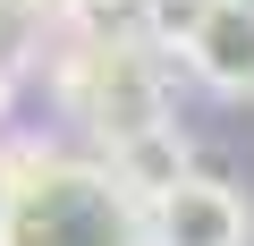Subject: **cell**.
<instances>
[{"instance_id":"1","label":"cell","mask_w":254,"mask_h":246,"mask_svg":"<svg viewBox=\"0 0 254 246\" xmlns=\"http://www.w3.org/2000/svg\"><path fill=\"white\" fill-rule=\"evenodd\" d=\"M0 246H153V212L68 145L17 136L0 153Z\"/></svg>"},{"instance_id":"2","label":"cell","mask_w":254,"mask_h":246,"mask_svg":"<svg viewBox=\"0 0 254 246\" xmlns=\"http://www.w3.org/2000/svg\"><path fill=\"white\" fill-rule=\"evenodd\" d=\"M51 77H60L68 110H76V119H93L102 153L170 119V102H161V77H153V43H144L136 26H76Z\"/></svg>"},{"instance_id":"3","label":"cell","mask_w":254,"mask_h":246,"mask_svg":"<svg viewBox=\"0 0 254 246\" xmlns=\"http://www.w3.org/2000/svg\"><path fill=\"white\" fill-rule=\"evenodd\" d=\"M246 238H254V204L212 170H187L153 204V246H246Z\"/></svg>"},{"instance_id":"4","label":"cell","mask_w":254,"mask_h":246,"mask_svg":"<svg viewBox=\"0 0 254 246\" xmlns=\"http://www.w3.org/2000/svg\"><path fill=\"white\" fill-rule=\"evenodd\" d=\"M178 60H187V77H195V85H212V93L246 102V93H254V17H246V9H229V0H212L203 26L178 43Z\"/></svg>"},{"instance_id":"5","label":"cell","mask_w":254,"mask_h":246,"mask_svg":"<svg viewBox=\"0 0 254 246\" xmlns=\"http://www.w3.org/2000/svg\"><path fill=\"white\" fill-rule=\"evenodd\" d=\"M102 162H110V178H119L127 195H136L144 212H153V204H161V195H170V187L195 170V162H187V136H178V119H161V128H144V136L110 145Z\"/></svg>"},{"instance_id":"6","label":"cell","mask_w":254,"mask_h":246,"mask_svg":"<svg viewBox=\"0 0 254 246\" xmlns=\"http://www.w3.org/2000/svg\"><path fill=\"white\" fill-rule=\"evenodd\" d=\"M203 9H212V0H136V34L161 43V51H178V43L203 26Z\"/></svg>"},{"instance_id":"7","label":"cell","mask_w":254,"mask_h":246,"mask_svg":"<svg viewBox=\"0 0 254 246\" xmlns=\"http://www.w3.org/2000/svg\"><path fill=\"white\" fill-rule=\"evenodd\" d=\"M0 9H17L26 26H68V34H76V26L102 17V0H0Z\"/></svg>"},{"instance_id":"8","label":"cell","mask_w":254,"mask_h":246,"mask_svg":"<svg viewBox=\"0 0 254 246\" xmlns=\"http://www.w3.org/2000/svg\"><path fill=\"white\" fill-rule=\"evenodd\" d=\"M229 9H246V17H254V0H229Z\"/></svg>"}]
</instances>
